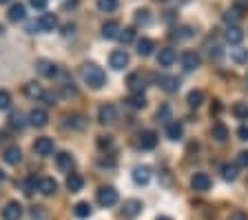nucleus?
I'll return each mask as SVG.
<instances>
[{
	"instance_id": "54",
	"label": "nucleus",
	"mask_w": 248,
	"mask_h": 220,
	"mask_svg": "<svg viewBox=\"0 0 248 220\" xmlns=\"http://www.w3.org/2000/svg\"><path fill=\"white\" fill-rule=\"evenodd\" d=\"M5 180H7V176H5V171L0 169V183H5Z\"/></svg>"
},
{
	"instance_id": "55",
	"label": "nucleus",
	"mask_w": 248,
	"mask_h": 220,
	"mask_svg": "<svg viewBox=\"0 0 248 220\" xmlns=\"http://www.w3.org/2000/svg\"><path fill=\"white\" fill-rule=\"evenodd\" d=\"M155 220H170L169 216H160V218H155Z\"/></svg>"
},
{
	"instance_id": "37",
	"label": "nucleus",
	"mask_w": 248,
	"mask_h": 220,
	"mask_svg": "<svg viewBox=\"0 0 248 220\" xmlns=\"http://www.w3.org/2000/svg\"><path fill=\"white\" fill-rule=\"evenodd\" d=\"M222 176H224V180H235L237 178V167H232V165H224L222 167Z\"/></svg>"
},
{
	"instance_id": "35",
	"label": "nucleus",
	"mask_w": 248,
	"mask_h": 220,
	"mask_svg": "<svg viewBox=\"0 0 248 220\" xmlns=\"http://www.w3.org/2000/svg\"><path fill=\"white\" fill-rule=\"evenodd\" d=\"M98 9L111 14V11L118 9V0H98Z\"/></svg>"
},
{
	"instance_id": "14",
	"label": "nucleus",
	"mask_w": 248,
	"mask_h": 220,
	"mask_svg": "<svg viewBox=\"0 0 248 220\" xmlns=\"http://www.w3.org/2000/svg\"><path fill=\"white\" fill-rule=\"evenodd\" d=\"M89 120H87V116L82 114H71L64 118V127H71V129H87Z\"/></svg>"
},
{
	"instance_id": "20",
	"label": "nucleus",
	"mask_w": 248,
	"mask_h": 220,
	"mask_svg": "<svg viewBox=\"0 0 248 220\" xmlns=\"http://www.w3.org/2000/svg\"><path fill=\"white\" fill-rule=\"evenodd\" d=\"M25 94H27V98H31V100H45L46 91L42 89L38 83H27L25 85Z\"/></svg>"
},
{
	"instance_id": "32",
	"label": "nucleus",
	"mask_w": 248,
	"mask_h": 220,
	"mask_svg": "<svg viewBox=\"0 0 248 220\" xmlns=\"http://www.w3.org/2000/svg\"><path fill=\"white\" fill-rule=\"evenodd\" d=\"M186 100H188V105L197 109V107L204 102V91H202V89H191V91H188V98H186Z\"/></svg>"
},
{
	"instance_id": "11",
	"label": "nucleus",
	"mask_w": 248,
	"mask_h": 220,
	"mask_svg": "<svg viewBox=\"0 0 248 220\" xmlns=\"http://www.w3.org/2000/svg\"><path fill=\"white\" fill-rule=\"evenodd\" d=\"M157 83L166 94H175L180 89V78L177 76H157Z\"/></svg>"
},
{
	"instance_id": "33",
	"label": "nucleus",
	"mask_w": 248,
	"mask_h": 220,
	"mask_svg": "<svg viewBox=\"0 0 248 220\" xmlns=\"http://www.w3.org/2000/svg\"><path fill=\"white\" fill-rule=\"evenodd\" d=\"M129 102V107H133V109H144L146 107V96L144 94H131V98L126 100Z\"/></svg>"
},
{
	"instance_id": "22",
	"label": "nucleus",
	"mask_w": 248,
	"mask_h": 220,
	"mask_svg": "<svg viewBox=\"0 0 248 220\" xmlns=\"http://www.w3.org/2000/svg\"><path fill=\"white\" fill-rule=\"evenodd\" d=\"M133 180H135V185H146L151 180V169L146 165H138L133 169Z\"/></svg>"
},
{
	"instance_id": "6",
	"label": "nucleus",
	"mask_w": 248,
	"mask_h": 220,
	"mask_svg": "<svg viewBox=\"0 0 248 220\" xmlns=\"http://www.w3.org/2000/svg\"><path fill=\"white\" fill-rule=\"evenodd\" d=\"M138 147L140 149H144V152H149V149H155L157 147V134L155 131H142L138 136Z\"/></svg>"
},
{
	"instance_id": "2",
	"label": "nucleus",
	"mask_w": 248,
	"mask_h": 220,
	"mask_svg": "<svg viewBox=\"0 0 248 220\" xmlns=\"http://www.w3.org/2000/svg\"><path fill=\"white\" fill-rule=\"evenodd\" d=\"M153 80V76L146 71H135L129 76V80H126V85H129V89L133 91V94H144V89L149 87V83Z\"/></svg>"
},
{
	"instance_id": "13",
	"label": "nucleus",
	"mask_w": 248,
	"mask_h": 220,
	"mask_svg": "<svg viewBox=\"0 0 248 220\" xmlns=\"http://www.w3.org/2000/svg\"><path fill=\"white\" fill-rule=\"evenodd\" d=\"M175 58H177L175 49L164 47V49H160V53H157V65H160V67H170V65L175 63Z\"/></svg>"
},
{
	"instance_id": "7",
	"label": "nucleus",
	"mask_w": 248,
	"mask_h": 220,
	"mask_svg": "<svg viewBox=\"0 0 248 220\" xmlns=\"http://www.w3.org/2000/svg\"><path fill=\"white\" fill-rule=\"evenodd\" d=\"M142 209H144V204H142V200H138V198L124 200V204H122L124 216H129V218H138V216L142 214Z\"/></svg>"
},
{
	"instance_id": "57",
	"label": "nucleus",
	"mask_w": 248,
	"mask_h": 220,
	"mask_svg": "<svg viewBox=\"0 0 248 220\" xmlns=\"http://www.w3.org/2000/svg\"><path fill=\"white\" fill-rule=\"evenodd\" d=\"M5 2H9V0H0V5H5Z\"/></svg>"
},
{
	"instance_id": "18",
	"label": "nucleus",
	"mask_w": 248,
	"mask_h": 220,
	"mask_svg": "<svg viewBox=\"0 0 248 220\" xmlns=\"http://www.w3.org/2000/svg\"><path fill=\"white\" fill-rule=\"evenodd\" d=\"M182 67H184L186 71L197 69V67H200V56H197L195 51H184V53H182Z\"/></svg>"
},
{
	"instance_id": "12",
	"label": "nucleus",
	"mask_w": 248,
	"mask_h": 220,
	"mask_svg": "<svg viewBox=\"0 0 248 220\" xmlns=\"http://www.w3.org/2000/svg\"><path fill=\"white\" fill-rule=\"evenodd\" d=\"M191 187L195 189V191H208L211 189V178H208L206 173H193V178H191Z\"/></svg>"
},
{
	"instance_id": "24",
	"label": "nucleus",
	"mask_w": 248,
	"mask_h": 220,
	"mask_svg": "<svg viewBox=\"0 0 248 220\" xmlns=\"http://www.w3.org/2000/svg\"><path fill=\"white\" fill-rule=\"evenodd\" d=\"M224 38H226V42H228V45H235V47H237L239 42L244 40V32H242V29H239L237 25H235V27H228V29H226V34H224Z\"/></svg>"
},
{
	"instance_id": "38",
	"label": "nucleus",
	"mask_w": 248,
	"mask_h": 220,
	"mask_svg": "<svg viewBox=\"0 0 248 220\" xmlns=\"http://www.w3.org/2000/svg\"><path fill=\"white\" fill-rule=\"evenodd\" d=\"M76 87H73V83H62L60 85V96H64V98H71V96H76Z\"/></svg>"
},
{
	"instance_id": "19",
	"label": "nucleus",
	"mask_w": 248,
	"mask_h": 220,
	"mask_svg": "<svg viewBox=\"0 0 248 220\" xmlns=\"http://www.w3.org/2000/svg\"><path fill=\"white\" fill-rule=\"evenodd\" d=\"M2 158H5L7 165H18L22 160V152L16 145H11V147H7L5 152H2Z\"/></svg>"
},
{
	"instance_id": "9",
	"label": "nucleus",
	"mask_w": 248,
	"mask_h": 220,
	"mask_svg": "<svg viewBox=\"0 0 248 220\" xmlns=\"http://www.w3.org/2000/svg\"><path fill=\"white\" fill-rule=\"evenodd\" d=\"M33 152L38 153V156H51L53 153V140L51 138H36V142H33Z\"/></svg>"
},
{
	"instance_id": "10",
	"label": "nucleus",
	"mask_w": 248,
	"mask_h": 220,
	"mask_svg": "<svg viewBox=\"0 0 248 220\" xmlns=\"http://www.w3.org/2000/svg\"><path fill=\"white\" fill-rule=\"evenodd\" d=\"M46 122H49V114H46L42 107H33V109L29 111V125H33V127H45Z\"/></svg>"
},
{
	"instance_id": "23",
	"label": "nucleus",
	"mask_w": 248,
	"mask_h": 220,
	"mask_svg": "<svg viewBox=\"0 0 248 220\" xmlns=\"http://www.w3.org/2000/svg\"><path fill=\"white\" fill-rule=\"evenodd\" d=\"M7 16H9L11 22H18V20H25L27 16V9L22 2H14V5L9 7V11H7Z\"/></svg>"
},
{
	"instance_id": "49",
	"label": "nucleus",
	"mask_w": 248,
	"mask_h": 220,
	"mask_svg": "<svg viewBox=\"0 0 248 220\" xmlns=\"http://www.w3.org/2000/svg\"><path fill=\"white\" fill-rule=\"evenodd\" d=\"M228 220H248V216L244 214V211H232V214L228 216Z\"/></svg>"
},
{
	"instance_id": "34",
	"label": "nucleus",
	"mask_w": 248,
	"mask_h": 220,
	"mask_svg": "<svg viewBox=\"0 0 248 220\" xmlns=\"http://www.w3.org/2000/svg\"><path fill=\"white\" fill-rule=\"evenodd\" d=\"M133 38H135V29H133V27H126V29H120V36H118V40L122 42V45H129V42H133Z\"/></svg>"
},
{
	"instance_id": "48",
	"label": "nucleus",
	"mask_w": 248,
	"mask_h": 220,
	"mask_svg": "<svg viewBox=\"0 0 248 220\" xmlns=\"http://www.w3.org/2000/svg\"><path fill=\"white\" fill-rule=\"evenodd\" d=\"M46 2H49V0H29V5L33 7V9H45Z\"/></svg>"
},
{
	"instance_id": "42",
	"label": "nucleus",
	"mask_w": 248,
	"mask_h": 220,
	"mask_svg": "<svg viewBox=\"0 0 248 220\" xmlns=\"http://www.w3.org/2000/svg\"><path fill=\"white\" fill-rule=\"evenodd\" d=\"M232 11H237L239 16L246 14L248 11V0H235V2H232Z\"/></svg>"
},
{
	"instance_id": "16",
	"label": "nucleus",
	"mask_w": 248,
	"mask_h": 220,
	"mask_svg": "<svg viewBox=\"0 0 248 220\" xmlns=\"http://www.w3.org/2000/svg\"><path fill=\"white\" fill-rule=\"evenodd\" d=\"M38 191L45 196H53L58 191V183L53 178H49V176H45V178L38 180Z\"/></svg>"
},
{
	"instance_id": "47",
	"label": "nucleus",
	"mask_w": 248,
	"mask_h": 220,
	"mask_svg": "<svg viewBox=\"0 0 248 220\" xmlns=\"http://www.w3.org/2000/svg\"><path fill=\"white\" fill-rule=\"evenodd\" d=\"M180 34H173L175 38H191V27H182V29H175Z\"/></svg>"
},
{
	"instance_id": "36",
	"label": "nucleus",
	"mask_w": 248,
	"mask_h": 220,
	"mask_svg": "<svg viewBox=\"0 0 248 220\" xmlns=\"http://www.w3.org/2000/svg\"><path fill=\"white\" fill-rule=\"evenodd\" d=\"M232 60L235 63H239V65H244V63H248V49H232Z\"/></svg>"
},
{
	"instance_id": "30",
	"label": "nucleus",
	"mask_w": 248,
	"mask_h": 220,
	"mask_svg": "<svg viewBox=\"0 0 248 220\" xmlns=\"http://www.w3.org/2000/svg\"><path fill=\"white\" fill-rule=\"evenodd\" d=\"M91 204L89 203H78L76 207H73V214H76V218H80V220H84V218H89L91 216Z\"/></svg>"
},
{
	"instance_id": "43",
	"label": "nucleus",
	"mask_w": 248,
	"mask_h": 220,
	"mask_svg": "<svg viewBox=\"0 0 248 220\" xmlns=\"http://www.w3.org/2000/svg\"><path fill=\"white\" fill-rule=\"evenodd\" d=\"M98 147L100 149H111V147H113V138L111 136H100L98 138Z\"/></svg>"
},
{
	"instance_id": "17",
	"label": "nucleus",
	"mask_w": 248,
	"mask_h": 220,
	"mask_svg": "<svg viewBox=\"0 0 248 220\" xmlns=\"http://www.w3.org/2000/svg\"><path fill=\"white\" fill-rule=\"evenodd\" d=\"M56 165H58V169H60V171H71L73 165H76V160L71 158V153H69V152H60L56 156Z\"/></svg>"
},
{
	"instance_id": "52",
	"label": "nucleus",
	"mask_w": 248,
	"mask_h": 220,
	"mask_svg": "<svg viewBox=\"0 0 248 220\" xmlns=\"http://www.w3.org/2000/svg\"><path fill=\"white\" fill-rule=\"evenodd\" d=\"M237 136H239V140H248V127H239Z\"/></svg>"
},
{
	"instance_id": "3",
	"label": "nucleus",
	"mask_w": 248,
	"mask_h": 220,
	"mask_svg": "<svg viewBox=\"0 0 248 220\" xmlns=\"http://www.w3.org/2000/svg\"><path fill=\"white\" fill-rule=\"evenodd\" d=\"M95 198H98L100 207H113V204L118 203V189L115 187H100Z\"/></svg>"
},
{
	"instance_id": "39",
	"label": "nucleus",
	"mask_w": 248,
	"mask_h": 220,
	"mask_svg": "<svg viewBox=\"0 0 248 220\" xmlns=\"http://www.w3.org/2000/svg\"><path fill=\"white\" fill-rule=\"evenodd\" d=\"M9 107H11V96H9V91L0 89V111H7Z\"/></svg>"
},
{
	"instance_id": "56",
	"label": "nucleus",
	"mask_w": 248,
	"mask_h": 220,
	"mask_svg": "<svg viewBox=\"0 0 248 220\" xmlns=\"http://www.w3.org/2000/svg\"><path fill=\"white\" fill-rule=\"evenodd\" d=\"M2 34H5V27H2V25H0V36H2Z\"/></svg>"
},
{
	"instance_id": "29",
	"label": "nucleus",
	"mask_w": 248,
	"mask_h": 220,
	"mask_svg": "<svg viewBox=\"0 0 248 220\" xmlns=\"http://www.w3.org/2000/svg\"><path fill=\"white\" fill-rule=\"evenodd\" d=\"M211 136L215 138L217 142H224L228 138V127L224 125V122H215V125H213V129H211Z\"/></svg>"
},
{
	"instance_id": "50",
	"label": "nucleus",
	"mask_w": 248,
	"mask_h": 220,
	"mask_svg": "<svg viewBox=\"0 0 248 220\" xmlns=\"http://www.w3.org/2000/svg\"><path fill=\"white\" fill-rule=\"evenodd\" d=\"M31 216H33V218H38V220H42V218H45V211H42V207H33Z\"/></svg>"
},
{
	"instance_id": "53",
	"label": "nucleus",
	"mask_w": 248,
	"mask_h": 220,
	"mask_svg": "<svg viewBox=\"0 0 248 220\" xmlns=\"http://www.w3.org/2000/svg\"><path fill=\"white\" fill-rule=\"evenodd\" d=\"M73 29H76V25H64V36H69V34H73Z\"/></svg>"
},
{
	"instance_id": "8",
	"label": "nucleus",
	"mask_w": 248,
	"mask_h": 220,
	"mask_svg": "<svg viewBox=\"0 0 248 220\" xmlns=\"http://www.w3.org/2000/svg\"><path fill=\"white\" fill-rule=\"evenodd\" d=\"M22 216V204L18 200H9L5 204V209H2V218L5 220H20Z\"/></svg>"
},
{
	"instance_id": "46",
	"label": "nucleus",
	"mask_w": 248,
	"mask_h": 220,
	"mask_svg": "<svg viewBox=\"0 0 248 220\" xmlns=\"http://www.w3.org/2000/svg\"><path fill=\"white\" fill-rule=\"evenodd\" d=\"M237 165L239 167H248V152H239L237 153Z\"/></svg>"
},
{
	"instance_id": "40",
	"label": "nucleus",
	"mask_w": 248,
	"mask_h": 220,
	"mask_svg": "<svg viewBox=\"0 0 248 220\" xmlns=\"http://www.w3.org/2000/svg\"><path fill=\"white\" fill-rule=\"evenodd\" d=\"M149 11L146 9H138L135 11V22H138V25H149Z\"/></svg>"
},
{
	"instance_id": "4",
	"label": "nucleus",
	"mask_w": 248,
	"mask_h": 220,
	"mask_svg": "<svg viewBox=\"0 0 248 220\" xmlns=\"http://www.w3.org/2000/svg\"><path fill=\"white\" fill-rule=\"evenodd\" d=\"M98 120L102 122V125H111V122L118 120V109H115V105L107 102V105L100 107L98 109Z\"/></svg>"
},
{
	"instance_id": "27",
	"label": "nucleus",
	"mask_w": 248,
	"mask_h": 220,
	"mask_svg": "<svg viewBox=\"0 0 248 220\" xmlns=\"http://www.w3.org/2000/svg\"><path fill=\"white\" fill-rule=\"evenodd\" d=\"M38 71L42 73V76H46V78H53V76H56L58 73V67L56 65L51 63V60H45V58H42V60H38Z\"/></svg>"
},
{
	"instance_id": "41",
	"label": "nucleus",
	"mask_w": 248,
	"mask_h": 220,
	"mask_svg": "<svg viewBox=\"0 0 248 220\" xmlns=\"http://www.w3.org/2000/svg\"><path fill=\"white\" fill-rule=\"evenodd\" d=\"M9 127L11 129H22V127H25V120H22V116L20 114H14L9 118Z\"/></svg>"
},
{
	"instance_id": "51",
	"label": "nucleus",
	"mask_w": 248,
	"mask_h": 220,
	"mask_svg": "<svg viewBox=\"0 0 248 220\" xmlns=\"http://www.w3.org/2000/svg\"><path fill=\"white\" fill-rule=\"evenodd\" d=\"M219 111H222V105H219V100H213V105H211V116L213 114H219Z\"/></svg>"
},
{
	"instance_id": "28",
	"label": "nucleus",
	"mask_w": 248,
	"mask_h": 220,
	"mask_svg": "<svg viewBox=\"0 0 248 220\" xmlns=\"http://www.w3.org/2000/svg\"><path fill=\"white\" fill-rule=\"evenodd\" d=\"M135 47H138V53H140V56L146 58V56H151V53H153L155 45H153V40H151V38H140Z\"/></svg>"
},
{
	"instance_id": "25",
	"label": "nucleus",
	"mask_w": 248,
	"mask_h": 220,
	"mask_svg": "<svg viewBox=\"0 0 248 220\" xmlns=\"http://www.w3.org/2000/svg\"><path fill=\"white\" fill-rule=\"evenodd\" d=\"M84 187V178L80 176V173H69L67 176V189L71 191V194H78L80 189Z\"/></svg>"
},
{
	"instance_id": "1",
	"label": "nucleus",
	"mask_w": 248,
	"mask_h": 220,
	"mask_svg": "<svg viewBox=\"0 0 248 220\" xmlns=\"http://www.w3.org/2000/svg\"><path fill=\"white\" fill-rule=\"evenodd\" d=\"M80 76H82V80L89 87H93V89H100V87H104V83H107L104 69L98 67L95 63H84L82 67H80Z\"/></svg>"
},
{
	"instance_id": "26",
	"label": "nucleus",
	"mask_w": 248,
	"mask_h": 220,
	"mask_svg": "<svg viewBox=\"0 0 248 220\" xmlns=\"http://www.w3.org/2000/svg\"><path fill=\"white\" fill-rule=\"evenodd\" d=\"M102 36L107 38V40H113V38L120 36V22L115 20H108L102 25Z\"/></svg>"
},
{
	"instance_id": "5",
	"label": "nucleus",
	"mask_w": 248,
	"mask_h": 220,
	"mask_svg": "<svg viewBox=\"0 0 248 220\" xmlns=\"http://www.w3.org/2000/svg\"><path fill=\"white\" fill-rule=\"evenodd\" d=\"M129 53L124 51V49H115V51H111V56H108V65H111V67L113 69H124L126 67V65H129Z\"/></svg>"
},
{
	"instance_id": "44",
	"label": "nucleus",
	"mask_w": 248,
	"mask_h": 220,
	"mask_svg": "<svg viewBox=\"0 0 248 220\" xmlns=\"http://www.w3.org/2000/svg\"><path fill=\"white\" fill-rule=\"evenodd\" d=\"M170 107L169 105H162L160 109H157V120H170Z\"/></svg>"
},
{
	"instance_id": "31",
	"label": "nucleus",
	"mask_w": 248,
	"mask_h": 220,
	"mask_svg": "<svg viewBox=\"0 0 248 220\" xmlns=\"http://www.w3.org/2000/svg\"><path fill=\"white\" fill-rule=\"evenodd\" d=\"M232 116L237 120H248V102H235L232 105Z\"/></svg>"
},
{
	"instance_id": "15",
	"label": "nucleus",
	"mask_w": 248,
	"mask_h": 220,
	"mask_svg": "<svg viewBox=\"0 0 248 220\" xmlns=\"http://www.w3.org/2000/svg\"><path fill=\"white\" fill-rule=\"evenodd\" d=\"M36 22H38V27H40V32H53V29L58 27L56 14H42Z\"/></svg>"
},
{
	"instance_id": "21",
	"label": "nucleus",
	"mask_w": 248,
	"mask_h": 220,
	"mask_svg": "<svg viewBox=\"0 0 248 220\" xmlns=\"http://www.w3.org/2000/svg\"><path fill=\"white\" fill-rule=\"evenodd\" d=\"M166 136H169L170 140H180V138L184 136V125H182L180 120H170L169 125H166Z\"/></svg>"
},
{
	"instance_id": "45",
	"label": "nucleus",
	"mask_w": 248,
	"mask_h": 220,
	"mask_svg": "<svg viewBox=\"0 0 248 220\" xmlns=\"http://www.w3.org/2000/svg\"><path fill=\"white\" fill-rule=\"evenodd\" d=\"M237 18H239V14H237V11H226V14H224V20L228 22V27H235V22H237Z\"/></svg>"
}]
</instances>
